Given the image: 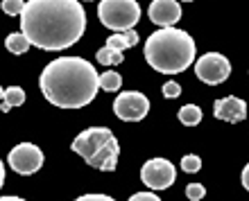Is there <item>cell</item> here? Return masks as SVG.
Returning <instances> with one entry per match:
<instances>
[{
  "instance_id": "1",
  "label": "cell",
  "mask_w": 249,
  "mask_h": 201,
  "mask_svg": "<svg viewBox=\"0 0 249 201\" xmlns=\"http://www.w3.org/2000/svg\"><path fill=\"white\" fill-rule=\"evenodd\" d=\"M84 30L86 12L79 0H27L20 12V34L48 52L75 46Z\"/></svg>"
},
{
  "instance_id": "2",
  "label": "cell",
  "mask_w": 249,
  "mask_h": 201,
  "mask_svg": "<svg viewBox=\"0 0 249 201\" xmlns=\"http://www.w3.org/2000/svg\"><path fill=\"white\" fill-rule=\"evenodd\" d=\"M41 93L59 109H82L98 95V70L82 57H59L43 68Z\"/></svg>"
},
{
  "instance_id": "3",
  "label": "cell",
  "mask_w": 249,
  "mask_h": 201,
  "mask_svg": "<svg viewBox=\"0 0 249 201\" xmlns=\"http://www.w3.org/2000/svg\"><path fill=\"white\" fill-rule=\"evenodd\" d=\"M195 41L177 27H161L145 43V61L157 72L177 75L195 61Z\"/></svg>"
},
{
  "instance_id": "4",
  "label": "cell",
  "mask_w": 249,
  "mask_h": 201,
  "mask_svg": "<svg viewBox=\"0 0 249 201\" xmlns=\"http://www.w3.org/2000/svg\"><path fill=\"white\" fill-rule=\"evenodd\" d=\"M72 151L82 156L91 168L100 169V172H113L118 165L120 145L111 134V129L91 127L72 140Z\"/></svg>"
},
{
  "instance_id": "5",
  "label": "cell",
  "mask_w": 249,
  "mask_h": 201,
  "mask_svg": "<svg viewBox=\"0 0 249 201\" xmlns=\"http://www.w3.org/2000/svg\"><path fill=\"white\" fill-rule=\"evenodd\" d=\"M98 18L109 30L124 32L141 20V7L136 0H102L98 7Z\"/></svg>"
},
{
  "instance_id": "6",
  "label": "cell",
  "mask_w": 249,
  "mask_h": 201,
  "mask_svg": "<svg viewBox=\"0 0 249 201\" xmlns=\"http://www.w3.org/2000/svg\"><path fill=\"white\" fill-rule=\"evenodd\" d=\"M195 75L204 84L217 86L231 75V64L229 59L220 54V52H206L204 57H199L195 61Z\"/></svg>"
},
{
  "instance_id": "7",
  "label": "cell",
  "mask_w": 249,
  "mask_h": 201,
  "mask_svg": "<svg viewBox=\"0 0 249 201\" xmlns=\"http://www.w3.org/2000/svg\"><path fill=\"white\" fill-rule=\"evenodd\" d=\"M177 179V169L170 161L165 158H152L143 165L141 169V181L152 190H165L170 188L172 183Z\"/></svg>"
},
{
  "instance_id": "8",
  "label": "cell",
  "mask_w": 249,
  "mask_h": 201,
  "mask_svg": "<svg viewBox=\"0 0 249 201\" xmlns=\"http://www.w3.org/2000/svg\"><path fill=\"white\" fill-rule=\"evenodd\" d=\"M150 111V100L145 98L143 93L138 91H127V93H120L116 102H113V113L124 120V122H138L143 120Z\"/></svg>"
},
{
  "instance_id": "9",
  "label": "cell",
  "mask_w": 249,
  "mask_h": 201,
  "mask_svg": "<svg viewBox=\"0 0 249 201\" xmlns=\"http://www.w3.org/2000/svg\"><path fill=\"white\" fill-rule=\"evenodd\" d=\"M41 165H43V151L32 143H20L9 151V168L16 174H34L41 169Z\"/></svg>"
},
{
  "instance_id": "10",
  "label": "cell",
  "mask_w": 249,
  "mask_h": 201,
  "mask_svg": "<svg viewBox=\"0 0 249 201\" xmlns=\"http://www.w3.org/2000/svg\"><path fill=\"white\" fill-rule=\"evenodd\" d=\"M147 14H150V20L154 25L175 27V23H179V18H181V5L177 0H152Z\"/></svg>"
},
{
  "instance_id": "11",
  "label": "cell",
  "mask_w": 249,
  "mask_h": 201,
  "mask_svg": "<svg viewBox=\"0 0 249 201\" xmlns=\"http://www.w3.org/2000/svg\"><path fill=\"white\" fill-rule=\"evenodd\" d=\"M213 113H215L217 120L238 124L247 117V104H245V100L229 95V98L215 100V104H213Z\"/></svg>"
},
{
  "instance_id": "12",
  "label": "cell",
  "mask_w": 249,
  "mask_h": 201,
  "mask_svg": "<svg viewBox=\"0 0 249 201\" xmlns=\"http://www.w3.org/2000/svg\"><path fill=\"white\" fill-rule=\"evenodd\" d=\"M138 43V32L131 27V30H124V32H116L111 34L109 39H107V48H111V50H127V48H134Z\"/></svg>"
},
{
  "instance_id": "13",
  "label": "cell",
  "mask_w": 249,
  "mask_h": 201,
  "mask_svg": "<svg viewBox=\"0 0 249 201\" xmlns=\"http://www.w3.org/2000/svg\"><path fill=\"white\" fill-rule=\"evenodd\" d=\"M0 102H2L0 111L9 113V109H14V106H23V104H25V91H23L20 86H9V88H5Z\"/></svg>"
},
{
  "instance_id": "14",
  "label": "cell",
  "mask_w": 249,
  "mask_h": 201,
  "mask_svg": "<svg viewBox=\"0 0 249 201\" xmlns=\"http://www.w3.org/2000/svg\"><path fill=\"white\" fill-rule=\"evenodd\" d=\"M179 120L186 127H195V124L202 122V109L197 104H186V106L179 109Z\"/></svg>"
},
{
  "instance_id": "15",
  "label": "cell",
  "mask_w": 249,
  "mask_h": 201,
  "mask_svg": "<svg viewBox=\"0 0 249 201\" xmlns=\"http://www.w3.org/2000/svg\"><path fill=\"white\" fill-rule=\"evenodd\" d=\"M98 86L102 91H118L120 86H123V77H120L118 72L107 70L102 75H98Z\"/></svg>"
},
{
  "instance_id": "16",
  "label": "cell",
  "mask_w": 249,
  "mask_h": 201,
  "mask_svg": "<svg viewBox=\"0 0 249 201\" xmlns=\"http://www.w3.org/2000/svg\"><path fill=\"white\" fill-rule=\"evenodd\" d=\"M5 48L9 52H14V54H25V52L30 50V43H27V39L23 34L16 32V34H9L5 39Z\"/></svg>"
},
{
  "instance_id": "17",
  "label": "cell",
  "mask_w": 249,
  "mask_h": 201,
  "mask_svg": "<svg viewBox=\"0 0 249 201\" xmlns=\"http://www.w3.org/2000/svg\"><path fill=\"white\" fill-rule=\"evenodd\" d=\"M95 59H98L100 64H105V66H113V64H123V52L118 50H111V48H100L98 54H95Z\"/></svg>"
},
{
  "instance_id": "18",
  "label": "cell",
  "mask_w": 249,
  "mask_h": 201,
  "mask_svg": "<svg viewBox=\"0 0 249 201\" xmlns=\"http://www.w3.org/2000/svg\"><path fill=\"white\" fill-rule=\"evenodd\" d=\"M23 5H25V0H2V12L9 14V16H20L23 12Z\"/></svg>"
},
{
  "instance_id": "19",
  "label": "cell",
  "mask_w": 249,
  "mask_h": 201,
  "mask_svg": "<svg viewBox=\"0 0 249 201\" xmlns=\"http://www.w3.org/2000/svg\"><path fill=\"white\" fill-rule=\"evenodd\" d=\"M199 168H202V158H199V156L190 154V156L181 158V169H184V172H199Z\"/></svg>"
},
{
  "instance_id": "20",
  "label": "cell",
  "mask_w": 249,
  "mask_h": 201,
  "mask_svg": "<svg viewBox=\"0 0 249 201\" xmlns=\"http://www.w3.org/2000/svg\"><path fill=\"white\" fill-rule=\"evenodd\" d=\"M204 195H206V188H204L202 183H190L188 188H186V197H188L190 201L204 199Z\"/></svg>"
},
{
  "instance_id": "21",
  "label": "cell",
  "mask_w": 249,
  "mask_h": 201,
  "mask_svg": "<svg viewBox=\"0 0 249 201\" xmlns=\"http://www.w3.org/2000/svg\"><path fill=\"white\" fill-rule=\"evenodd\" d=\"M179 95H181V86H179L177 82H165L163 84V98L177 100Z\"/></svg>"
},
{
  "instance_id": "22",
  "label": "cell",
  "mask_w": 249,
  "mask_h": 201,
  "mask_svg": "<svg viewBox=\"0 0 249 201\" xmlns=\"http://www.w3.org/2000/svg\"><path fill=\"white\" fill-rule=\"evenodd\" d=\"M129 201H161L154 192H136L134 197H129Z\"/></svg>"
},
{
  "instance_id": "23",
  "label": "cell",
  "mask_w": 249,
  "mask_h": 201,
  "mask_svg": "<svg viewBox=\"0 0 249 201\" xmlns=\"http://www.w3.org/2000/svg\"><path fill=\"white\" fill-rule=\"evenodd\" d=\"M75 201H116V199H111L109 195H82Z\"/></svg>"
},
{
  "instance_id": "24",
  "label": "cell",
  "mask_w": 249,
  "mask_h": 201,
  "mask_svg": "<svg viewBox=\"0 0 249 201\" xmlns=\"http://www.w3.org/2000/svg\"><path fill=\"white\" fill-rule=\"evenodd\" d=\"M240 179H243V188L247 190V188H249V165H245V169H243V176H240Z\"/></svg>"
},
{
  "instance_id": "25",
  "label": "cell",
  "mask_w": 249,
  "mask_h": 201,
  "mask_svg": "<svg viewBox=\"0 0 249 201\" xmlns=\"http://www.w3.org/2000/svg\"><path fill=\"white\" fill-rule=\"evenodd\" d=\"M2 183H5V165L0 161V188H2Z\"/></svg>"
},
{
  "instance_id": "26",
  "label": "cell",
  "mask_w": 249,
  "mask_h": 201,
  "mask_svg": "<svg viewBox=\"0 0 249 201\" xmlns=\"http://www.w3.org/2000/svg\"><path fill=\"white\" fill-rule=\"evenodd\" d=\"M0 201H25V199H20V197H0Z\"/></svg>"
},
{
  "instance_id": "27",
  "label": "cell",
  "mask_w": 249,
  "mask_h": 201,
  "mask_svg": "<svg viewBox=\"0 0 249 201\" xmlns=\"http://www.w3.org/2000/svg\"><path fill=\"white\" fill-rule=\"evenodd\" d=\"M2 93H5V88H2V86H0V100H2Z\"/></svg>"
},
{
  "instance_id": "28",
  "label": "cell",
  "mask_w": 249,
  "mask_h": 201,
  "mask_svg": "<svg viewBox=\"0 0 249 201\" xmlns=\"http://www.w3.org/2000/svg\"><path fill=\"white\" fill-rule=\"evenodd\" d=\"M186 2H190V0H186Z\"/></svg>"
},
{
  "instance_id": "29",
  "label": "cell",
  "mask_w": 249,
  "mask_h": 201,
  "mask_svg": "<svg viewBox=\"0 0 249 201\" xmlns=\"http://www.w3.org/2000/svg\"><path fill=\"white\" fill-rule=\"evenodd\" d=\"M86 2H89V0H86Z\"/></svg>"
}]
</instances>
